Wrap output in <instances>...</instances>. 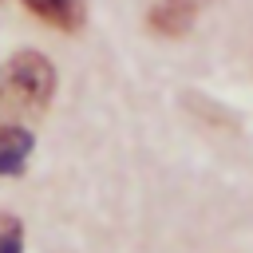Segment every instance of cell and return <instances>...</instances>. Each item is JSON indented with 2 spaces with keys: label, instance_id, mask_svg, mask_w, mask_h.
<instances>
[{
  "label": "cell",
  "instance_id": "obj_1",
  "mask_svg": "<svg viewBox=\"0 0 253 253\" xmlns=\"http://www.w3.org/2000/svg\"><path fill=\"white\" fill-rule=\"evenodd\" d=\"M55 91V71L40 51H16L0 71V103L16 115H36Z\"/></svg>",
  "mask_w": 253,
  "mask_h": 253
},
{
  "label": "cell",
  "instance_id": "obj_2",
  "mask_svg": "<svg viewBox=\"0 0 253 253\" xmlns=\"http://www.w3.org/2000/svg\"><path fill=\"white\" fill-rule=\"evenodd\" d=\"M198 8H202V0H154L146 24L158 36H186L198 20Z\"/></svg>",
  "mask_w": 253,
  "mask_h": 253
},
{
  "label": "cell",
  "instance_id": "obj_3",
  "mask_svg": "<svg viewBox=\"0 0 253 253\" xmlns=\"http://www.w3.org/2000/svg\"><path fill=\"white\" fill-rule=\"evenodd\" d=\"M24 8L32 16H40L43 24L51 28H63V32H75L83 24V0H24Z\"/></svg>",
  "mask_w": 253,
  "mask_h": 253
},
{
  "label": "cell",
  "instance_id": "obj_4",
  "mask_svg": "<svg viewBox=\"0 0 253 253\" xmlns=\"http://www.w3.org/2000/svg\"><path fill=\"white\" fill-rule=\"evenodd\" d=\"M28 154H32V134L24 126H4L0 130V174H20Z\"/></svg>",
  "mask_w": 253,
  "mask_h": 253
},
{
  "label": "cell",
  "instance_id": "obj_5",
  "mask_svg": "<svg viewBox=\"0 0 253 253\" xmlns=\"http://www.w3.org/2000/svg\"><path fill=\"white\" fill-rule=\"evenodd\" d=\"M24 249V229L12 213H0V253H20Z\"/></svg>",
  "mask_w": 253,
  "mask_h": 253
},
{
  "label": "cell",
  "instance_id": "obj_6",
  "mask_svg": "<svg viewBox=\"0 0 253 253\" xmlns=\"http://www.w3.org/2000/svg\"><path fill=\"white\" fill-rule=\"evenodd\" d=\"M0 130H4V123H0Z\"/></svg>",
  "mask_w": 253,
  "mask_h": 253
}]
</instances>
